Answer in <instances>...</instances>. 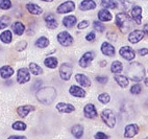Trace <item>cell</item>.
<instances>
[{"mask_svg":"<svg viewBox=\"0 0 148 139\" xmlns=\"http://www.w3.org/2000/svg\"><path fill=\"white\" fill-rule=\"evenodd\" d=\"M126 72L128 78L135 82H141L145 78V69L143 65H141L139 62H132L128 64L126 69Z\"/></svg>","mask_w":148,"mask_h":139,"instance_id":"6da1fadb","label":"cell"},{"mask_svg":"<svg viewBox=\"0 0 148 139\" xmlns=\"http://www.w3.org/2000/svg\"><path fill=\"white\" fill-rule=\"evenodd\" d=\"M56 97V90L53 87L40 88L37 91V98L41 104L48 106L52 104Z\"/></svg>","mask_w":148,"mask_h":139,"instance_id":"7a4b0ae2","label":"cell"},{"mask_svg":"<svg viewBox=\"0 0 148 139\" xmlns=\"http://www.w3.org/2000/svg\"><path fill=\"white\" fill-rule=\"evenodd\" d=\"M115 23L121 32L126 34L132 28V20L126 13H118L115 18Z\"/></svg>","mask_w":148,"mask_h":139,"instance_id":"3957f363","label":"cell"},{"mask_svg":"<svg viewBox=\"0 0 148 139\" xmlns=\"http://www.w3.org/2000/svg\"><path fill=\"white\" fill-rule=\"evenodd\" d=\"M101 118L108 128H114L116 126V116H115L113 110L104 109L101 113Z\"/></svg>","mask_w":148,"mask_h":139,"instance_id":"277c9868","label":"cell"},{"mask_svg":"<svg viewBox=\"0 0 148 139\" xmlns=\"http://www.w3.org/2000/svg\"><path fill=\"white\" fill-rule=\"evenodd\" d=\"M73 72V66L68 63H64L60 67V76L63 81H69Z\"/></svg>","mask_w":148,"mask_h":139,"instance_id":"5b68a950","label":"cell"},{"mask_svg":"<svg viewBox=\"0 0 148 139\" xmlns=\"http://www.w3.org/2000/svg\"><path fill=\"white\" fill-rule=\"evenodd\" d=\"M58 43L61 44L62 46H65V47H68V46H71L73 44V37H72L68 32H61L56 37Z\"/></svg>","mask_w":148,"mask_h":139,"instance_id":"8992f818","label":"cell"},{"mask_svg":"<svg viewBox=\"0 0 148 139\" xmlns=\"http://www.w3.org/2000/svg\"><path fill=\"white\" fill-rule=\"evenodd\" d=\"M75 10V3L71 0H68V1H65L62 4L58 6L56 8V13L58 14H68L71 13Z\"/></svg>","mask_w":148,"mask_h":139,"instance_id":"52a82bcc","label":"cell"},{"mask_svg":"<svg viewBox=\"0 0 148 139\" xmlns=\"http://www.w3.org/2000/svg\"><path fill=\"white\" fill-rule=\"evenodd\" d=\"M119 54L127 61H132L136 56V51L130 46H122L119 49Z\"/></svg>","mask_w":148,"mask_h":139,"instance_id":"ba28073f","label":"cell"},{"mask_svg":"<svg viewBox=\"0 0 148 139\" xmlns=\"http://www.w3.org/2000/svg\"><path fill=\"white\" fill-rule=\"evenodd\" d=\"M29 81H30V71L25 67L20 68L17 72V82L19 84H24Z\"/></svg>","mask_w":148,"mask_h":139,"instance_id":"9c48e42d","label":"cell"},{"mask_svg":"<svg viewBox=\"0 0 148 139\" xmlns=\"http://www.w3.org/2000/svg\"><path fill=\"white\" fill-rule=\"evenodd\" d=\"M44 21H45V24L46 26L49 28V30H56L58 28V19L56 17L51 13H48L46 14L45 16H44Z\"/></svg>","mask_w":148,"mask_h":139,"instance_id":"30bf717a","label":"cell"},{"mask_svg":"<svg viewBox=\"0 0 148 139\" xmlns=\"http://www.w3.org/2000/svg\"><path fill=\"white\" fill-rule=\"evenodd\" d=\"M94 58H95V54L93 51H87L86 54H82V56L79 59L78 64L82 68H87L91 64V62L94 60Z\"/></svg>","mask_w":148,"mask_h":139,"instance_id":"8fae6325","label":"cell"},{"mask_svg":"<svg viewBox=\"0 0 148 139\" xmlns=\"http://www.w3.org/2000/svg\"><path fill=\"white\" fill-rule=\"evenodd\" d=\"M140 131L139 126L136 125V123H130V125H127L124 129V137L126 138H132L135 137Z\"/></svg>","mask_w":148,"mask_h":139,"instance_id":"7c38bea8","label":"cell"},{"mask_svg":"<svg viewBox=\"0 0 148 139\" xmlns=\"http://www.w3.org/2000/svg\"><path fill=\"white\" fill-rule=\"evenodd\" d=\"M145 34L143 30H132V32H130V35H128V41L132 44H137L139 43L141 40H143V38H144Z\"/></svg>","mask_w":148,"mask_h":139,"instance_id":"4fadbf2b","label":"cell"},{"mask_svg":"<svg viewBox=\"0 0 148 139\" xmlns=\"http://www.w3.org/2000/svg\"><path fill=\"white\" fill-rule=\"evenodd\" d=\"M130 16L137 24H141V22H142V8L139 6H132L130 10Z\"/></svg>","mask_w":148,"mask_h":139,"instance_id":"5bb4252c","label":"cell"},{"mask_svg":"<svg viewBox=\"0 0 148 139\" xmlns=\"http://www.w3.org/2000/svg\"><path fill=\"white\" fill-rule=\"evenodd\" d=\"M84 114L87 118H90V119H93V118H96L98 116L97 110H96L95 106L93 104H88L85 106L84 108Z\"/></svg>","mask_w":148,"mask_h":139,"instance_id":"9a60e30c","label":"cell"},{"mask_svg":"<svg viewBox=\"0 0 148 139\" xmlns=\"http://www.w3.org/2000/svg\"><path fill=\"white\" fill-rule=\"evenodd\" d=\"M69 93L71 94L72 96L74 97H78V98H84V97L87 95L86 91L82 89V87L76 85H72L69 89Z\"/></svg>","mask_w":148,"mask_h":139,"instance_id":"2e32d148","label":"cell"},{"mask_svg":"<svg viewBox=\"0 0 148 139\" xmlns=\"http://www.w3.org/2000/svg\"><path fill=\"white\" fill-rule=\"evenodd\" d=\"M100 49L103 54H106V56H114L115 54H116L115 47L108 42H103L102 44H101Z\"/></svg>","mask_w":148,"mask_h":139,"instance_id":"e0dca14e","label":"cell"},{"mask_svg":"<svg viewBox=\"0 0 148 139\" xmlns=\"http://www.w3.org/2000/svg\"><path fill=\"white\" fill-rule=\"evenodd\" d=\"M75 81H76L77 83L79 84L82 87H84V88L91 87V85H92L90 78H88L87 75L82 74V73H77V74H75Z\"/></svg>","mask_w":148,"mask_h":139,"instance_id":"ac0fdd59","label":"cell"},{"mask_svg":"<svg viewBox=\"0 0 148 139\" xmlns=\"http://www.w3.org/2000/svg\"><path fill=\"white\" fill-rule=\"evenodd\" d=\"M56 110H58L60 113H72L75 111V108H74L73 105L71 104H67V103H58L56 105Z\"/></svg>","mask_w":148,"mask_h":139,"instance_id":"d6986e66","label":"cell"},{"mask_svg":"<svg viewBox=\"0 0 148 139\" xmlns=\"http://www.w3.org/2000/svg\"><path fill=\"white\" fill-rule=\"evenodd\" d=\"M97 4L94 0H82L80 2L79 10L80 11H91V10H95Z\"/></svg>","mask_w":148,"mask_h":139,"instance_id":"ffe728a7","label":"cell"},{"mask_svg":"<svg viewBox=\"0 0 148 139\" xmlns=\"http://www.w3.org/2000/svg\"><path fill=\"white\" fill-rule=\"evenodd\" d=\"M97 17L99 19V21H102V22H108L113 19V15L106 8H102V10H100V11L98 12Z\"/></svg>","mask_w":148,"mask_h":139,"instance_id":"44dd1931","label":"cell"},{"mask_svg":"<svg viewBox=\"0 0 148 139\" xmlns=\"http://www.w3.org/2000/svg\"><path fill=\"white\" fill-rule=\"evenodd\" d=\"M34 106L25 105V106H20V107H18L17 113H18V115L20 116V117H26L27 115L32 112V111H34Z\"/></svg>","mask_w":148,"mask_h":139,"instance_id":"7402d4cb","label":"cell"},{"mask_svg":"<svg viewBox=\"0 0 148 139\" xmlns=\"http://www.w3.org/2000/svg\"><path fill=\"white\" fill-rule=\"evenodd\" d=\"M14 73H15V71H14L13 67L8 66V65H4V66H2L0 68V76L2 78H4V80L10 78Z\"/></svg>","mask_w":148,"mask_h":139,"instance_id":"603a6c76","label":"cell"},{"mask_svg":"<svg viewBox=\"0 0 148 139\" xmlns=\"http://www.w3.org/2000/svg\"><path fill=\"white\" fill-rule=\"evenodd\" d=\"M26 10L32 14V15H36V16L41 15V14L43 13V10L41 6H39L38 4H36V3H32V2H29L26 4Z\"/></svg>","mask_w":148,"mask_h":139,"instance_id":"cb8c5ba5","label":"cell"},{"mask_svg":"<svg viewBox=\"0 0 148 139\" xmlns=\"http://www.w3.org/2000/svg\"><path fill=\"white\" fill-rule=\"evenodd\" d=\"M12 30H14V32L16 34L17 36H22L25 32V25L20 21L14 22L13 25H12Z\"/></svg>","mask_w":148,"mask_h":139,"instance_id":"d4e9b609","label":"cell"},{"mask_svg":"<svg viewBox=\"0 0 148 139\" xmlns=\"http://www.w3.org/2000/svg\"><path fill=\"white\" fill-rule=\"evenodd\" d=\"M76 22H77L76 17L73 16V15L66 16L63 19V25L65 27H67V28H71V27H73L74 25L76 24Z\"/></svg>","mask_w":148,"mask_h":139,"instance_id":"484cf974","label":"cell"},{"mask_svg":"<svg viewBox=\"0 0 148 139\" xmlns=\"http://www.w3.org/2000/svg\"><path fill=\"white\" fill-rule=\"evenodd\" d=\"M114 80L116 81V83L121 87V88H125L128 85V78L125 76V75H120V74H115Z\"/></svg>","mask_w":148,"mask_h":139,"instance_id":"4316f807","label":"cell"},{"mask_svg":"<svg viewBox=\"0 0 148 139\" xmlns=\"http://www.w3.org/2000/svg\"><path fill=\"white\" fill-rule=\"evenodd\" d=\"M71 133L76 139H80L84 135V128L80 125H75L74 127H72Z\"/></svg>","mask_w":148,"mask_h":139,"instance_id":"83f0119b","label":"cell"},{"mask_svg":"<svg viewBox=\"0 0 148 139\" xmlns=\"http://www.w3.org/2000/svg\"><path fill=\"white\" fill-rule=\"evenodd\" d=\"M101 6L106 10H114L118 6L117 0H101Z\"/></svg>","mask_w":148,"mask_h":139,"instance_id":"f1b7e54d","label":"cell"},{"mask_svg":"<svg viewBox=\"0 0 148 139\" xmlns=\"http://www.w3.org/2000/svg\"><path fill=\"white\" fill-rule=\"evenodd\" d=\"M44 64L46 67L50 68V69H54L58 67V59L54 58V56H48L44 60Z\"/></svg>","mask_w":148,"mask_h":139,"instance_id":"f546056e","label":"cell"},{"mask_svg":"<svg viewBox=\"0 0 148 139\" xmlns=\"http://www.w3.org/2000/svg\"><path fill=\"white\" fill-rule=\"evenodd\" d=\"M13 40V36H12L11 30H4L3 32H1L0 35V41L4 44H10Z\"/></svg>","mask_w":148,"mask_h":139,"instance_id":"4dcf8cb0","label":"cell"},{"mask_svg":"<svg viewBox=\"0 0 148 139\" xmlns=\"http://www.w3.org/2000/svg\"><path fill=\"white\" fill-rule=\"evenodd\" d=\"M122 69H123V65H122V63L120 61H115V62H113V63H112L111 71L113 73H115V74H118V73L121 72Z\"/></svg>","mask_w":148,"mask_h":139,"instance_id":"1f68e13d","label":"cell"},{"mask_svg":"<svg viewBox=\"0 0 148 139\" xmlns=\"http://www.w3.org/2000/svg\"><path fill=\"white\" fill-rule=\"evenodd\" d=\"M49 43H50L49 39H47L46 37H40L36 41L34 44H36V46L39 47V48H46V47L49 45Z\"/></svg>","mask_w":148,"mask_h":139,"instance_id":"d6a6232c","label":"cell"},{"mask_svg":"<svg viewBox=\"0 0 148 139\" xmlns=\"http://www.w3.org/2000/svg\"><path fill=\"white\" fill-rule=\"evenodd\" d=\"M29 71L34 75H40L43 73V69L41 68V66H39V65L37 64V63H30V64H29Z\"/></svg>","mask_w":148,"mask_h":139,"instance_id":"836d02e7","label":"cell"},{"mask_svg":"<svg viewBox=\"0 0 148 139\" xmlns=\"http://www.w3.org/2000/svg\"><path fill=\"white\" fill-rule=\"evenodd\" d=\"M12 128L14 130H16V131H25L27 128L26 123L25 122H22V121H16V122H14L12 125Z\"/></svg>","mask_w":148,"mask_h":139,"instance_id":"e575fe53","label":"cell"},{"mask_svg":"<svg viewBox=\"0 0 148 139\" xmlns=\"http://www.w3.org/2000/svg\"><path fill=\"white\" fill-rule=\"evenodd\" d=\"M98 100H99L101 104H108L110 100H111V96H110L108 93H101L98 95Z\"/></svg>","mask_w":148,"mask_h":139,"instance_id":"d590c367","label":"cell"},{"mask_svg":"<svg viewBox=\"0 0 148 139\" xmlns=\"http://www.w3.org/2000/svg\"><path fill=\"white\" fill-rule=\"evenodd\" d=\"M8 24H10V18L8 17L4 16L2 18H0V30L6 28L8 26Z\"/></svg>","mask_w":148,"mask_h":139,"instance_id":"8d00e7d4","label":"cell"},{"mask_svg":"<svg viewBox=\"0 0 148 139\" xmlns=\"http://www.w3.org/2000/svg\"><path fill=\"white\" fill-rule=\"evenodd\" d=\"M12 8L11 0H0V8L2 10H10Z\"/></svg>","mask_w":148,"mask_h":139,"instance_id":"74e56055","label":"cell"},{"mask_svg":"<svg viewBox=\"0 0 148 139\" xmlns=\"http://www.w3.org/2000/svg\"><path fill=\"white\" fill-rule=\"evenodd\" d=\"M93 27H94V30H97V32H104L106 30V26L101 23V22L99 21H94V23H93Z\"/></svg>","mask_w":148,"mask_h":139,"instance_id":"f35d334b","label":"cell"},{"mask_svg":"<svg viewBox=\"0 0 148 139\" xmlns=\"http://www.w3.org/2000/svg\"><path fill=\"white\" fill-rule=\"evenodd\" d=\"M141 91H142V86L139 85V84H135V85L132 86V88H130V93L132 94H140Z\"/></svg>","mask_w":148,"mask_h":139,"instance_id":"ab89813d","label":"cell"},{"mask_svg":"<svg viewBox=\"0 0 148 139\" xmlns=\"http://www.w3.org/2000/svg\"><path fill=\"white\" fill-rule=\"evenodd\" d=\"M89 25H90V22L88 21V20H82V22H79L77 24V27H78V30H85Z\"/></svg>","mask_w":148,"mask_h":139,"instance_id":"60d3db41","label":"cell"},{"mask_svg":"<svg viewBox=\"0 0 148 139\" xmlns=\"http://www.w3.org/2000/svg\"><path fill=\"white\" fill-rule=\"evenodd\" d=\"M26 46H27V42L26 41H21L20 43H18L16 45V49L18 51H22L23 49L26 48Z\"/></svg>","mask_w":148,"mask_h":139,"instance_id":"b9f144b4","label":"cell"},{"mask_svg":"<svg viewBox=\"0 0 148 139\" xmlns=\"http://www.w3.org/2000/svg\"><path fill=\"white\" fill-rule=\"evenodd\" d=\"M96 81L100 84H106L108 81V78L106 75H99V76H96Z\"/></svg>","mask_w":148,"mask_h":139,"instance_id":"7bdbcfd3","label":"cell"},{"mask_svg":"<svg viewBox=\"0 0 148 139\" xmlns=\"http://www.w3.org/2000/svg\"><path fill=\"white\" fill-rule=\"evenodd\" d=\"M95 39H96V36L94 32H89V34L86 36V40H87L88 42H93V41H95Z\"/></svg>","mask_w":148,"mask_h":139,"instance_id":"ee69618b","label":"cell"},{"mask_svg":"<svg viewBox=\"0 0 148 139\" xmlns=\"http://www.w3.org/2000/svg\"><path fill=\"white\" fill-rule=\"evenodd\" d=\"M95 139H108V136L106 134L102 133V132H97L95 134V136H94Z\"/></svg>","mask_w":148,"mask_h":139,"instance_id":"f6af8a7d","label":"cell"},{"mask_svg":"<svg viewBox=\"0 0 148 139\" xmlns=\"http://www.w3.org/2000/svg\"><path fill=\"white\" fill-rule=\"evenodd\" d=\"M138 54H140L141 56H147L148 54V48H141L138 50Z\"/></svg>","mask_w":148,"mask_h":139,"instance_id":"bcb514c9","label":"cell"},{"mask_svg":"<svg viewBox=\"0 0 148 139\" xmlns=\"http://www.w3.org/2000/svg\"><path fill=\"white\" fill-rule=\"evenodd\" d=\"M41 86H42V82H41V81H37V82L34 83V85L32 86V88L37 90V89H40L41 88Z\"/></svg>","mask_w":148,"mask_h":139,"instance_id":"7dc6e473","label":"cell"},{"mask_svg":"<svg viewBox=\"0 0 148 139\" xmlns=\"http://www.w3.org/2000/svg\"><path fill=\"white\" fill-rule=\"evenodd\" d=\"M8 139H27L25 136H19V135H12Z\"/></svg>","mask_w":148,"mask_h":139,"instance_id":"c3c4849f","label":"cell"},{"mask_svg":"<svg viewBox=\"0 0 148 139\" xmlns=\"http://www.w3.org/2000/svg\"><path fill=\"white\" fill-rule=\"evenodd\" d=\"M143 32H144V34L148 35V24H145V25H144V27H143Z\"/></svg>","mask_w":148,"mask_h":139,"instance_id":"681fc988","label":"cell"},{"mask_svg":"<svg viewBox=\"0 0 148 139\" xmlns=\"http://www.w3.org/2000/svg\"><path fill=\"white\" fill-rule=\"evenodd\" d=\"M100 66L101 67H104V66H106V61H101L100 62Z\"/></svg>","mask_w":148,"mask_h":139,"instance_id":"f907efd6","label":"cell"},{"mask_svg":"<svg viewBox=\"0 0 148 139\" xmlns=\"http://www.w3.org/2000/svg\"><path fill=\"white\" fill-rule=\"evenodd\" d=\"M144 83H145V86H146V87H148V78L144 80Z\"/></svg>","mask_w":148,"mask_h":139,"instance_id":"816d5d0a","label":"cell"},{"mask_svg":"<svg viewBox=\"0 0 148 139\" xmlns=\"http://www.w3.org/2000/svg\"><path fill=\"white\" fill-rule=\"evenodd\" d=\"M41 1H44V2H52L53 0H41Z\"/></svg>","mask_w":148,"mask_h":139,"instance_id":"f5cc1de1","label":"cell"}]
</instances>
